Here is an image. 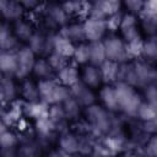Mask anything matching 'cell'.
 Returning a JSON list of instances; mask_svg holds the SVG:
<instances>
[{
  "label": "cell",
  "instance_id": "cell-1",
  "mask_svg": "<svg viewBox=\"0 0 157 157\" xmlns=\"http://www.w3.org/2000/svg\"><path fill=\"white\" fill-rule=\"evenodd\" d=\"M114 88L118 98L119 112H123L130 117H136L139 107L142 103V98L135 87L124 82H117L114 83Z\"/></svg>",
  "mask_w": 157,
  "mask_h": 157
},
{
  "label": "cell",
  "instance_id": "cell-2",
  "mask_svg": "<svg viewBox=\"0 0 157 157\" xmlns=\"http://www.w3.org/2000/svg\"><path fill=\"white\" fill-rule=\"evenodd\" d=\"M37 83L40 101L48 105L61 104L65 99H67L71 96L70 88L61 85L56 78L39 80Z\"/></svg>",
  "mask_w": 157,
  "mask_h": 157
},
{
  "label": "cell",
  "instance_id": "cell-3",
  "mask_svg": "<svg viewBox=\"0 0 157 157\" xmlns=\"http://www.w3.org/2000/svg\"><path fill=\"white\" fill-rule=\"evenodd\" d=\"M87 121L92 130L97 132H108L112 126V121L109 118V112L101 105H90L85 110Z\"/></svg>",
  "mask_w": 157,
  "mask_h": 157
},
{
  "label": "cell",
  "instance_id": "cell-4",
  "mask_svg": "<svg viewBox=\"0 0 157 157\" xmlns=\"http://www.w3.org/2000/svg\"><path fill=\"white\" fill-rule=\"evenodd\" d=\"M42 12L44 16V22L49 28H63L69 23V15L61 4L43 5Z\"/></svg>",
  "mask_w": 157,
  "mask_h": 157
},
{
  "label": "cell",
  "instance_id": "cell-5",
  "mask_svg": "<svg viewBox=\"0 0 157 157\" xmlns=\"http://www.w3.org/2000/svg\"><path fill=\"white\" fill-rule=\"evenodd\" d=\"M104 47H105V53H107V60L121 64L125 61H129L128 55H126V48H125V42L123 40L121 37L118 36H108L103 39Z\"/></svg>",
  "mask_w": 157,
  "mask_h": 157
},
{
  "label": "cell",
  "instance_id": "cell-6",
  "mask_svg": "<svg viewBox=\"0 0 157 157\" xmlns=\"http://www.w3.org/2000/svg\"><path fill=\"white\" fill-rule=\"evenodd\" d=\"M121 2L120 1H94L88 2L87 5V17H96L105 20L109 16L120 12Z\"/></svg>",
  "mask_w": 157,
  "mask_h": 157
},
{
  "label": "cell",
  "instance_id": "cell-7",
  "mask_svg": "<svg viewBox=\"0 0 157 157\" xmlns=\"http://www.w3.org/2000/svg\"><path fill=\"white\" fill-rule=\"evenodd\" d=\"M135 74H136V86L147 87L151 85H157V69L152 64L145 60H135Z\"/></svg>",
  "mask_w": 157,
  "mask_h": 157
},
{
  "label": "cell",
  "instance_id": "cell-8",
  "mask_svg": "<svg viewBox=\"0 0 157 157\" xmlns=\"http://www.w3.org/2000/svg\"><path fill=\"white\" fill-rule=\"evenodd\" d=\"M17 60H18V69L16 74V78L25 80L28 77L29 74L33 72L34 64L37 61V55L29 49L28 45L21 47L17 52Z\"/></svg>",
  "mask_w": 157,
  "mask_h": 157
},
{
  "label": "cell",
  "instance_id": "cell-9",
  "mask_svg": "<svg viewBox=\"0 0 157 157\" xmlns=\"http://www.w3.org/2000/svg\"><path fill=\"white\" fill-rule=\"evenodd\" d=\"M82 23L85 29V37L88 43L99 42L103 40V38H105V33L108 31L105 20H101L96 17H86V20Z\"/></svg>",
  "mask_w": 157,
  "mask_h": 157
},
{
  "label": "cell",
  "instance_id": "cell-10",
  "mask_svg": "<svg viewBox=\"0 0 157 157\" xmlns=\"http://www.w3.org/2000/svg\"><path fill=\"white\" fill-rule=\"evenodd\" d=\"M121 38L125 43L141 39V33H140V26L137 22V17L135 15H131L129 12L123 15L121 23L119 27Z\"/></svg>",
  "mask_w": 157,
  "mask_h": 157
},
{
  "label": "cell",
  "instance_id": "cell-11",
  "mask_svg": "<svg viewBox=\"0 0 157 157\" xmlns=\"http://www.w3.org/2000/svg\"><path fill=\"white\" fill-rule=\"evenodd\" d=\"M70 93L78 102V104L83 108L93 105L94 102H96V94L93 93L92 88L86 86L82 81H78L74 86H71L70 87Z\"/></svg>",
  "mask_w": 157,
  "mask_h": 157
},
{
  "label": "cell",
  "instance_id": "cell-12",
  "mask_svg": "<svg viewBox=\"0 0 157 157\" xmlns=\"http://www.w3.org/2000/svg\"><path fill=\"white\" fill-rule=\"evenodd\" d=\"M0 93H1V101L4 107L6 104L10 105L16 101V98L20 96V87L16 85L13 77L1 75Z\"/></svg>",
  "mask_w": 157,
  "mask_h": 157
},
{
  "label": "cell",
  "instance_id": "cell-13",
  "mask_svg": "<svg viewBox=\"0 0 157 157\" xmlns=\"http://www.w3.org/2000/svg\"><path fill=\"white\" fill-rule=\"evenodd\" d=\"M0 11L5 22H16L23 18V13L26 12L21 1H10V0H0Z\"/></svg>",
  "mask_w": 157,
  "mask_h": 157
},
{
  "label": "cell",
  "instance_id": "cell-14",
  "mask_svg": "<svg viewBox=\"0 0 157 157\" xmlns=\"http://www.w3.org/2000/svg\"><path fill=\"white\" fill-rule=\"evenodd\" d=\"M20 40L15 36L12 27L7 22H2L0 27V47L1 52H17Z\"/></svg>",
  "mask_w": 157,
  "mask_h": 157
},
{
  "label": "cell",
  "instance_id": "cell-15",
  "mask_svg": "<svg viewBox=\"0 0 157 157\" xmlns=\"http://www.w3.org/2000/svg\"><path fill=\"white\" fill-rule=\"evenodd\" d=\"M55 78L61 85L70 88L71 86H74L76 82L80 81V71H78L75 63H67L61 70H59L56 72Z\"/></svg>",
  "mask_w": 157,
  "mask_h": 157
},
{
  "label": "cell",
  "instance_id": "cell-16",
  "mask_svg": "<svg viewBox=\"0 0 157 157\" xmlns=\"http://www.w3.org/2000/svg\"><path fill=\"white\" fill-rule=\"evenodd\" d=\"M59 33L66 37L70 42H72L75 45L80 43H85L86 37H85V29H83V23L78 22H71L64 26L63 28L59 29Z\"/></svg>",
  "mask_w": 157,
  "mask_h": 157
},
{
  "label": "cell",
  "instance_id": "cell-17",
  "mask_svg": "<svg viewBox=\"0 0 157 157\" xmlns=\"http://www.w3.org/2000/svg\"><path fill=\"white\" fill-rule=\"evenodd\" d=\"M18 69V60L16 52H1L0 54V70L5 76L16 77Z\"/></svg>",
  "mask_w": 157,
  "mask_h": 157
},
{
  "label": "cell",
  "instance_id": "cell-18",
  "mask_svg": "<svg viewBox=\"0 0 157 157\" xmlns=\"http://www.w3.org/2000/svg\"><path fill=\"white\" fill-rule=\"evenodd\" d=\"M80 81H82L90 88L99 87L101 83L103 82L99 67L94 66V65H91V64L85 65L82 71H81V74H80Z\"/></svg>",
  "mask_w": 157,
  "mask_h": 157
},
{
  "label": "cell",
  "instance_id": "cell-19",
  "mask_svg": "<svg viewBox=\"0 0 157 157\" xmlns=\"http://www.w3.org/2000/svg\"><path fill=\"white\" fill-rule=\"evenodd\" d=\"M75 50V44L72 42H70L66 37H64L63 34L54 33L53 36V52L52 53H56L60 54L64 58H72Z\"/></svg>",
  "mask_w": 157,
  "mask_h": 157
},
{
  "label": "cell",
  "instance_id": "cell-20",
  "mask_svg": "<svg viewBox=\"0 0 157 157\" xmlns=\"http://www.w3.org/2000/svg\"><path fill=\"white\" fill-rule=\"evenodd\" d=\"M99 99L108 112H119V104L114 86L104 85L99 90Z\"/></svg>",
  "mask_w": 157,
  "mask_h": 157
},
{
  "label": "cell",
  "instance_id": "cell-21",
  "mask_svg": "<svg viewBox=\"0 0 157 157\" xmlns=\"http://www.w3.org/2000/svg\"><path fill=\"white\" fill-rule=\"evenodd\" d=\"M12 31H13L15 36L17 37V39L20 42H27V43L32 38V36L36 33L33 23L29 20H26V18H21L18 21L13 22Z\"/></svg>",
  "mask_w": 157,
  "mask_h": 157
},
{
  "label": "cell",
  "instance_id": "cell-22",
  "mask_svg": "<svg viewBox=\"0 0 157 157\" xmlns=\"http://www.w3.org/2000/svg\"><path fill=\"white\" fill-rule=\"evenodd\" d=\"M20 96L23 99V102H27V103L39 102L40 97H39L38 83H34L29 78L22 80V82L20 85Z\"/></svg>",
  "mask_w": 157,
  "mask_h": 157
},
{
  "label": "cell",
  "instance_id": "cell-23",
  "mask_svg": "<svg viewBox=\"0 0 157 157\" xmlns=\"http://www.w3.org/2000/svg\"><path fill=\"white\" fill-rule=\"evenodd\" d=\"M59 148L69 155H76L78 153V146H80V140L78 136H76L75 134L66 131L60 134L59 137Z\"/></svg>",
  "mask_w": 157,
  "mask_h": 157
},
{
  "label": "cell",
  "instance_id": "cell-24",
  "mask_svg": "<svg viewBox=\"0 0 157 157\" xmlns=\"http://www.w3.org/2000/svg\"><path fill=\"white\" fill-rule=\"evenodd\" d=\"M88 47H90V64L99 67L104 61H107V53L103 40L88 43Z\"/></svg>",
  "mask_w": 157,
  "mask_h": 157
},
{
  "label": "cell",
  "instance_id": "cell-25",
  "mask_svg": "<svg viewBox=\"0 0 157 157\" xmlns=\"http://www.w3.org/2000/svg\"><path fill=\"white\" fill-rule=\"evenodd\" d=\"M99 70H101L103 83L112 85V83L118 82V71H119V64L118 63L107 60L99 66Z\"/></svg>",
  "mask_w": 157,
  "mask_h": 157
},
{
  "label": "cell",
  "instance_id": "cell-26",
  "mask_svg": "<svg viewBox=\"0 0 157 157\" xmlns=\"http://www.w3.org/2000/svg\"><path fill=\"white\" fill-rule=\"evenodd\" d=\"M140 28L148 36V38L157 37V15L148 11H144L141 13Z\"/></svg>",
  "mask_w": 157,
  "mask_h": 157
},
{
  "label": "cell",
  "instance_id": "cell-27",
  "mask_svg": "<svg viewBox=\"0 0 157 157\" xmlns=\"http://www.w3.org/2000/svg\"><path fill=\"white\" fill-rule=\"evenodd\" d=\"M48 109H49V105L43 103L42 101L34 102V103L23 102V112L26 113V115H28L29 118H33L36 120L39 119V118L47 117L48 115Z\"/></svg>",
  "mask_w": 157,
  "mask_h": 157
},
{
  "label": "cell",
  "instance_id": "cell-28",
  "mask_svg": "<svg viewBox=\"0 0 157 157\" xmlns=\"http://www.w3.org/2000/svg\"><path fill=\"white\" fill-rule=\"evenodd\" d=\"M48 118L55 125L56 130H59V128H66V124L69 121L67 118H66V115H65L63 104H53V105H49Z\"/></svg>",
  "mask_w": 157,
  "mask_h": 157
},
{
  "label": "cell",
  "instance_id": "cell-29",
  "mask_svg": "<svg viewBox=\"0 0 157 157\" xmlns=\"http://www.w3.org/2000/svg\"><path fill=\"white\" fill-rule=\"evenodd\" d=\"M54 131H56V128L52 123V120L48 118V115L36 120V132L39 139L48 140L53 135Z\"/></svg>",
  "mask_w": 157,
  "mask_h": 157
},
{
  "label": "cell",
  "instance_id": "cell-30",
  "mask_svg": "<svg viewBox=\"0 0 157 157\" xmlns=\"http://www.w3.org/2000/svg\"><path fill=\"white\" fill-rule=\"evenodd\" d=\"M54 70L48 63L47 58H39L37 59L34 67H33V75L39 78V80H48V78H54Z\"/></svg>",
  "mask_w": 157,
  "mask_h": 157
},
{
  "label": "cell",
  "instance_id": "cell-31",
  "mask_svg": "<svg viewBox=\"0 0 157 157\" xmlns=\"http://www.w3.org/2000/svg\"><path fill=\"white\" fill-rule=\"evenodd\" d=\"M28 47L36 55H47V36L36 31L28 42Z\"/></svg>",
  "mask_w": 157,
  "mask_h": 157
},
{
  "label": "cell",
  "instance_id": "cell-32",
  "mask_svg": "<svg viewBox=\"0 0 157 157\" xmlns=\"http://www.w3.org/2000/svg\"><path fill=\"white\" fill-rule=\"evenodd\" d=\"M63 108H64V112H65V115L67 118V120H76L78 119L80 114H81V105L78 104V102L72 97L70 96L67 99H65L63 103Z\"/></svg>",
  "mask_w": 157,
  "mask_h": 157
},
{
  "label": "cell",
  "instance_id": "cell-33",
  "mask_svg": "<svg viewBox=\"0 0 157 157\" xmlns=\"http://www.w3.org/2000/svg\"><path fill=\"white\" fill-rule=\"evenodd\" d=\"M72 63L76 65H87L90 64V47L88 43H80L75 45V50L72 54Z\"/></svg>",
  "mask_w": 157,
  "mask_h": 157
},
{
  "label": "cell",
  "instance_id": "cell-34",
  "mask_svg": "<svg viewBox=\"0 0 157 157\" xmlns=\"http://www.w3.org/2000/svg\"><path fill=\"white\" fill-rule=\"evenodd\" d=\"M147 63H157V37L148 38L144 42L142 55Z\"/></svg>",
  "mask_w": 157,
  "mask_h": 157
},
{
  "label": "cell",
  "instance_id": "cell-35",
  "mask_svg": "<svg viewBox=\"0 0 157 157\" xmlns=\"http://www.w3.org/2000/svg\"><path fill=\"white\" fill-rule=\"evenodd\" d=\"M17 142H18L17 135L10 128L1 126V131H0V145H1V148H13L17 145Z\"/></svg>",
  "mask_w": 157,
  "mask_h": 157
},
{
  "label": "cell",
  "instance_id": "cell-36",
  "mask_svg": "<svg viewBox=\"0 0 157 157\" xmlns=\"http://www.w3.org/2000/svg\"><path fill=\"white\" fill-rule=\"evenodd\" d=\"M136 117L142 120L144 123L146 121H151L153 119L157 118V107L156 105H152L147 102H142L141 105L139 107V110L136 113Z\"/></svg>",
  "mask_w": 157,
  "mask_h": 157
},
{
  "label": "cell",
  "instance_id": "cell-37",
  "mask_svg": "<svg viewBox=\"0 0 157 157\" xmlns=\"http://www.w3.org/2000/svg\"><path fill=\"white\" fill-rule=\"evenodd\" d=\"M64 10L66 11V13L70 15H78L82 12L87 13V2H81V1H69V2H64L61 4Z\"/></svg>",
  "mask_w": 157,
  "mask_h": 157
},
{
  "label": "cell",
  "instance_id": "cell-38",
  "mask_svg": "<svg viewBox=\"0 0 157 157\" xmlns=\"http://www.w3.org/2000/svg\"><path fill=\"white\" fill-rule=\"evenodd\" d=\"M47 60H48V63L50 64V66L53 67V70L55 72H58L59 70H61L69 63L67 61V58H64V56H61L60 54H56V53H50L47 56Z\"/></svg>",
  "mask_w": 157,
  "mask_h": 157
},
{
  "label": "cell",
  "instance_id": "cell-39",
  "mask_svg": "<svg viewBox=\"0 0 157 157\" xmlns=\"http://www.w3.org/2000/svg\"><path fill=\"white\" fill-rule=\"evenodd\" d=\"M145 5L146 2L144 1H137V0H128L124 2V6L128 9V12L131 15H141L145 11Z\"/></svg>",
  "mask_w": 157,
  "mask_h": 157
},
{
  "label": "cell",
  "instance_id": "cell-40",
  "mask_svg": "<svg viewBox=\"0 0 157 157\" xmlns=\"http://www.w3.org/2000/svg\"><path fill=\"white\" fill-rule=\"evenodd\" d=\"M123 15H124V13H121V12H117V13L109 16L108 18H105L107 29L110 31V32H115V31H118L119 27H120V23H121Z\"/></svg>",
  "mask_w": 157,
  "mask_h": 157
},
{
  "label": "cell",
  "instance_id": "cell-41",
  "mask_svg": "<svg viewBox=\"0 0 157 157\" xmlns=\"http://www.w3.org/2000/svg\"><path fill=\"white\" fill-rule=\"evenodd\" d=\"M144 94L147 103L157 107V85H151L144 88Z\"/></svg>",
  "mask_w": 157,
  "mask_h": 157
},
{
  "label": "cell",
  "instance_id": "cell-42",
  "mask_svg": "<svg viewBox=\"0 0 157 157\" xmlns=\"http://www.w3.org/2000/svg\"><path fill=\"white\" fill-rule=\"evenodd\" d=\"M17 157H38V151L33 145H23L17 150Z\"/></svg>",
  "mask_w": 157,
  "mask_h": 157
},
{
  "label": "cell",
  "instance_id": "cell-43",
  "mask_svg": "<svg viewBox=\"0 0 157 157\" xmlns=\"http://www.w3.org/2000/svg\"><path fill=\"white\" fill-rule=\"evenodd\" d=\"M146 155L148 157H157V134H155L146 145Z\"/></svg>",
  "mask_w": 157,
  "mask_h": 157
},
{
  "label": "cell",
  "instance_id": "cell-44",
  "mask_svg": "<svg viewBox=\"0 0 157 157\" xmlns=\"http://www.w3.org/2000/svg\"><path fill=\"white\" fill-rule=\"evenodd\" d=\"M25 11H36L38 7L42 6V4H39L38 1H33V0H29V1H21Z\"/></svg>",
  "mask_w": 157,
  "mask_h": 157
},
{
  "label": "cell",
  "instance_id": "cell-45",
  "mask_svg": "<svg viewBox=\"0 0 157 157\" xmlns=\"http://www.w3.org/2000/svg\"><path fill=\"white\" fill-rule=\"evenodd\" d=\"M1 157H17V150L13 148H1Z\"/></svg>",
  "mask_w": 157,
  "mask_h": 157
},
{
  "label": "cell",
  "instance_id": "cell-46",
  "mask_svg": "<svg viewBox=\"0 0 157 157\" xmlns=\"http://www.w3.org/2000/svg\"><path fill=\"white\" fill-rule=\"evenodd\" d=\"M48 157H72V155H69V153L61 151L60 148H58V150L50 151L49 155H48Z\"/></svg>",
  "mask_w": 157,
  "mask_h": 157
}]
</instances>
